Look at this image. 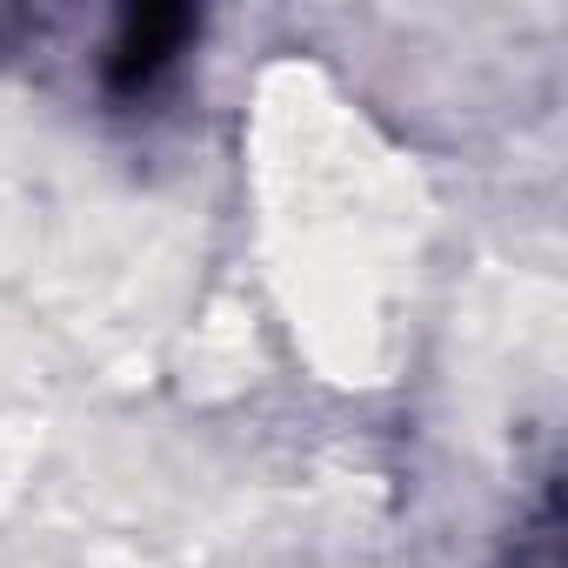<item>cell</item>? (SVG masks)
<instances>
[{
    "mask_svg": "<svg viewBox=\"0 0 568 568\" xmlns=\"http://www.w3.org/2000/svg\"><path fill=\"white\" fill-rule=\"evenodd\" d=\"M187 28H194V21H187L181 8H141V14H128L121 34H114V48H108V81H114V88H134V81L161 74L168 54L187 41Z\"/></svg>",
    "mask_w": 568,
    "mask_h": 568,
    "instance_id": "1",
    "label": "cell"
}]
</instances>
